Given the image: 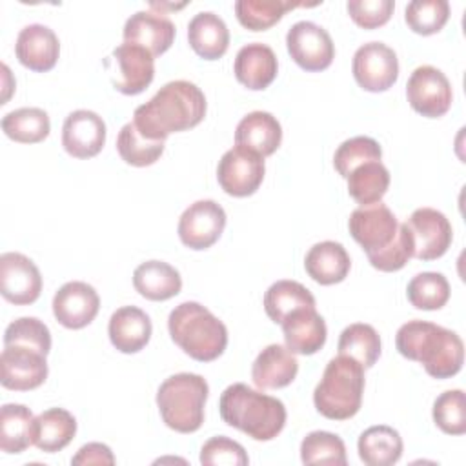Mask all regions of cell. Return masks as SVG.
<instances>
[{
	"label": "cell",
	"instance_id": "1",
	"mask_svg": "<svg viewBox=\"0 0 466 466\" xmlns=\"http://www.w3.org/2000/svg\"><path fill=\"white\" fill-rule=\"evenodd\" d=\"M348 228L355 242L366 251L370 264L379 271H399L413 257V244L406 224H400L382 202L353 209Z\"/></svg>",
	"mask_w": 466,
	"mask_h": 466
},
{
	"label": "cell",
	"instance_id": "2",
	"mask_svg": "<svg viewBox=\"0 0 466 466\" xmlns=\"http://www.w3.org/2000/svg\"><path fill=\"white\" fill-rule=\"evenodd\" d=\"M206 107V96L198 86L189 80H173L138 106L131 122L146 138L166 142L171 133L198 126Z\"/></svg>",
	"mask_w": 466,
	"mask_h": 466
},
{
	"label": "cell",
	"instance_id": "3",
	"mask_svg": "<svg viewBox=\"0 0 466 466\" xmlns=\"http://www.w3.org/2000/svg\"><path fill=\"white\" fill-rule=\"evenodd\" d=\"M395 346L402 357L420 362L433 379L457 375L464 362V344L461 337L428 320H408L402 324L397 331Z\"/></svg>",
	"mask_w": 466,
	"mask_h": 466
},
{
	"label": "cell",
	"instance_id": "4",
	"mask_svg": "<svg viewBox=\"0 0 466 466\" xmlns=\"http://www.w3.org/2000/svg\"><path fill=\"white\" fill-rule=\"evenodd\" d=\"M222 420L255 441L275 439L286 424L282 400L249 388L244 382L228 386L218 402Z\"/></svg>",
	"mask_w": 466,
	"mask_h": 466
},
{
	"label": "cell",
	"instance_id": "5",
	"mask_svg": "<svg viewBox=\"0 0 466 466\" xmlns=\"http://www.w3.org/2000/svg\"><path fill=\"white\" fill-rule=\"evenodd\" d=\"M167 329L173 342L198 362L218 359L228 346V329L224 322L208 308L193 300L178 304L169 313Z\"/></svg>",
	"mask_w": 466,
	"mask_h": 466
},
{
	"label": "cell",
	"instance_id": "6",
	"mask_svg": "<svg viewBox=\"0 0 466 466\" xmlns=\"http://www.w3.org/2000/svg\"><path fill=\"white\" fill-rule=\"evenodd\" d=\"M364 393V368L346 355L331 359L315 386L313 404L320 415L331 420H346L357 415Z\"/></svg>",
	"mask_w": 466,
	"mask_h": 466
},
{
	"label": "cell",
	"instance_id": "7",
	"mask_svg": "<svg viewBox=\"0 0 466 466\" xmlns=\"http://www.w3.org/2000/svg\"><path fill=\"white\" fill-rule=\"evenodd\" d=\"M209 386L197 373H175L157 391V406L167 428L178 433H193L204 422V406Z\"/></svg>",
	"mask_w": 466,
	"mask_h": 466
},
{
	"label": "cell",
	"instance_id": "8",
	"mask_svg": "<svg viewBox=\"0 0 466 466\" xmlns=\"http://www.w3.org/2000/svg\"><path fill=\"white\" fill-rule=\"evenodd\" d=\"M111 84L124 95L142 93L155 76V56L137 44H120L104 62Z\"/></svg>",
	"mask_w": 466,
	"mask_h": 466
},
{
	"label": "cell",
	"instance_id": "9",
	"mask_svg": "<svg viewBox=\"0 0 466 466\" xmlns=\"http://www.w3.org/2000/svg\"><path fill=\"white\" fill-rule=\"evenodd\" d=\"M264 173V157L242 146L228 149L217 166L218 184L231 197L253 195L260 187Z\"/></svg>",
	"mask_w": 466,
	"mask_h": 466
},
{
	"label": "cell",
	"instance_id": "10",
	"mask_svg": "<svg viewBox=\"0 0 466 466\" xmlns=\"http://www.w3.org/2000/svg\"><path fill=\"white\" fill-rule=\"evenodd\" d=\"M406 96L413 111L437 118L448 113L453 93L448 76L433 66H419L408 78Z\"/></svg>",
	"mask_w": 466,
	"mask_h": 466
},
{
	"label": "cell",
	"instance_id": "11",
	"mask_svg": "<svg viewBox=\"0 0 466 466\" xmlns=\"http://www.w3.org/2000/svg\"><path fill=\"white\" fill-rule=\"evenodd\" d=\"M289 56L304 71H322L335 58V46L329 33L315 22L300 20L286 35Z\"/></svg>",
	"mask_w": 466,
	"mask_h": 466
},
{
	"label": "cell",
	"instance_id": "12",
	"mask_svg": "<svg viewBox=\"0 0 466 466\" xmlns=\"http://www.w3.org/2000/svg\"><path fill=\"white\" fill-rule=\"evenodd\" d=\"M351 71L362 89L380 93L397 82L399 60L390 46L382 42H368L355 51Z\"/></svg>",
	"mask_w": 466,
	"mask_h": 466
},
{
	"label": "cell",
	"instance_id": "13",
	"mask_svg": "<svg viewBox=\"0 0 466 466\" xmlns=\"http://www.w3.org/2000/svg\"><path fill=\"white\" fill-rule=\"evenodd\" d=\"M42 351L22 346L4 344L0 355V382L13 391H29L44 384L47 379V362Z\"/></svg>",
	"mask_w": 466,
	"mask_h": 466
},
{
	"label": "cell",
	"instance_id": "14",
	"mask_svg": "<svg viewBox=\"0 0 466 466\" xmlns=\"http://www.w3.org/2000/svg\"><path fill=\"white\" fill-rule=\"evenodd\" d=\"M404 224L411 237L415 258L435 260L448 251L453 231L444 213L433 208H419Z\"/></svg>",
	"mask_w": 466,
	"mask_h": 466
},
{
	"label": "cell",
	"instance_id": "15",
	"mask_svg": "<svg viewBox=\"0 0 466 466\" xmlns=\"http://www.w3.org/2000/svg\"><path fill=\"white\" fill-rule=\"evenodd\" d=\"M226 228V211L215 200L189 204L178 218V237L189 249H208Z\"/></svg>",
	"mask_w": 466,
	"mask_h": 466
},
{
	"label": "cell",
	"instance_id": "16",
	"mask_svg": "<svg viewBox=\"0 0 466 466\" xmlns=\"http://www.w3.org/2000/svg\"><path fill=\"white\" fill-rule=\"evenodd\" d=\"M40 291L42 275L29 257L16 251L0 255V293L7 302L15 306L33 304Z\"/></svg>",
	"mask_w": 466,
	"mask_h": 466
},
{
	"label": "cell",
	"instance_id": "17",
	"mask_svg": "<svg viewBox=\"0 0 466 466\" xmlns=\"http://www.w3.org/2000/svg\"><path fill=\"white\" fill-rule=\"evenodd\" d=\"M98 308L96 289L82 280L66 282L53 297V315L67 329H80L91 324Z\"/></svg>",
	"mask_w": 466,
	"mask_h": 466
},
{
	"label": "cell",
	"instance_id": "18",
	"mask_svg": "<svg viewBox=\"0 0 466 466\" xmlns=\"http://www.w3.org/2000/svg\"><path fill=\"white\" fill-rule=\"evenodd\" d=\"M106 144V122L89 109L69 113L62 126V146L75 158H91L102 151Z\"/></svg>",
	"mask_w": 466,
	"mask_h": 466
},
{
	"label": "cell",
	"instance_id": "19",
	"mask_svg": "<svg viewBox=\"0 0 466 466\" xmlns=\"http://www.w3.org/2000/svg\"><path fill=\"white\" fill-rule=\"evenodd\" d=\"M175 24L157 11H137L124 24V42L147 49L153 56L166 53L175 40Z\"/></svg>",
	"mask_w": 466,
	"mask_h": 466
},
{
	"label": "cell",
	"instance_id": "20",
	"mask_svg": "<svg viewBox=\"0 0 466 466\" xmlns=\"http://www.w3.org/2000/svg\"><path fill=\"white\" fill-rule=\"evenodd\" d=\"M16 58L31 71L46 73L55 67L60 55V42L55 31L42 24L25 25L15 44Z\"/></svg>",
	"mask_w": 466,
	"mask_h": 466
},
{
	"label": "cell",
	"instance_id": "21",
	"mask_svg": "<svg viewBox=\"0 0 466 466\" xmlns=\"http://www.w3.org/2000/svg\"><path fill=\"white\" fill-rule=\"evenodd\" d=\"M280 324L286 348L291 353L313 355L326 344V322L315 308H299L291 311Z\"/></svg>",
	"mask_w": 466,
	"mask_h": 466
},
{
	"label": "cell",
	"instance_id": "22",
	"mask_svg": "<svg viewBox=\"0 0 466 466\" xmlns=\"http://www.w3.org/2000/svg\"><path fill=\"white\" fill-rule=\"evenodd\" d=\"M299 373L295 353L286 346L269 344L255 359L251 366V379L260 390H279L289 386Z\"/></svg>",
	"mask_w": 466,
	"mask_h": 466
},
{
	"label": "cell",
	"instance_id": "23",
	"mask_svg": "<svg viewBox=\"0 0 466 466\" xmlns=\"http://www.w3.org/2000/svg\"><path fill=\"white\" fill-rule=\"evenodd\" d=\"M279 62L273 49L266 44L253 42L238 49L233 64L237 80L248 89H266L277 76Z\"/></svg>",
	"mask_w": 466,
	"mask_h": 466
},
{
	"label": "cell",
	"instance_id": "24",
	"mask_svg": "<svg viewBox=\"0 0 466 466\" xmlns=\"http://www.w3.org/2000/svg\"><path fill=\"white\" fill-rule=\"evenodd\" d=\"M151 320L146 311L137 306L118 308L107 326L111 344L122 353L140 351L151 339Z\"/></svg>",
	"mask_w": 466,
	"mask_h": 466
},
{
	"label": "cell",
	"instance_id": "25",
	"mask_svg": "<svg viewBox=\"0 0 466 466\" xmlns=\"http://www.w3.org/2000/svg\"><path fill=\"white\" fill-rule=\"evenodd\" d=\"M306 273L322 286L342 282L351 268L346 248L335 240H322L309 248L304 258Z\"/></svg>",
	"mask_w": 466,
	"mask_h": 466
},
{
	"label": "cell",
	"instance_id": "26",
	"mask_svg": "<svg viewBox=\"0 0 466 466\" xmlns=\"http://www.w3.org/2000/svg\"><path fill=\"white\" fill-rule=\"evenodd\" d=\"M235 142L260 157H269L282 142V127L271 113L251 111L238 122L235 129Z\"/></svg>",
	"mask_w": 466,
	"mask_h": 466
},
{
	"label": "cell",
	"instance_id": "27",
	"mask_svg": "<svg viewBox=\"0 0 466 466\" xmlns=\"http://www.w3.org/2000/svg\"><path fill=\"white\" fill-rule=\"evenodd\" d=\"M187 42L204 60H217L228 51L229 29L218 15L200 11L187 24Z\"/></svg>",
	"mask_w": 466,
	"mask_h": 466
},
{
	"label": "cell",
	"instance_id": "28",
	"mask_svg": "<svg viewBox=\"0 0 466 466\" xmlns=\"http://www.w3.org/2000/svg\"><path fill=\"white\" fill-rule=\"evenodd\" d=\"M76 433V419L64 408H49L33 420L31 441L46 453L64 450Z\"/></svg>",
	"mask_w": 466,
	"mask_h": 466
},
{
	"label": "cell",
	"instance_id": "29",
	"mask_svg": "<svg viewBox=\"0 0 466 466\" xmlns=\"http://www.w3.org/2000/svg\"><path fill=\"white\" fill-rule=\"evenodd\" d=\"M135 289L147 300H167L180 293V273L164 260H146L133 273Z\"/></svg>",
	"mask_w": 466,
	"mask_h": 466
},
{
	"label": "cell",
	"instance_id": "30",
	"mask_svg": "<svg viewBox=\"0 0 466 466\" xmlns=\"http://www.w3.org/2000/svg\"><path fill=\"white\" fill-rule=\"evenodd\" d=\"M359 457L368 466H391L402 455V439L391 426H370L357 442Z\"/></svg>",
	"mask_w": 466,
	"mask_h": 466
},
{
	"label": "cell",
	"instance_id": "31",
	"mask_svg": "<svg viewBox=\"0 0 466 466\" xmlns=\"http://www.w3.org/2000/svg\"><path fill=\"white\" fill-rule=\"evenodd\" d=\"M299 308H315V297L297 280H277L264 293V309L277 324Z\"/></svg>",
	"mask_w": 466,
	"mask_h": 466
},
{
	"label": "cell",
	"instance_id": "32",
	"mask_svg": "<svg viewBox=\"0 0 466 466\" xmlns=\"http://www.w3.org/2000/svg\"><path fill=\"white\" fill-rule=\"evenodd\" d=\"M348 193L360 206L380 202L390 187V171L380 160L357 166L348 175Z\"/></svg>",
	"mask_w": 466,
	"mask_h": 466
},
{
	"label": "cell",
	"instance_id": "33",
	"mask_svg": "<svg viewBox=\"0 0 466 466\" xmlns=\"http://www.w3.org/2000/svg\"><path fill=\"white\" fill-rule=\"evenodd\" d=\"M33 411L24 404H4L0 410V450L4 453H22L31 441Z\"/></svg>",
	"mask_w": 466,
	"mask_h": 466
},
{
	"label": "cell",
	"instance_id": "34",
	"mask_svg": "<svg viewBox=\"0 0 466 466\" xmlns=\"http://www.w3.org/2000/svg\"><path fill=\"white\" fill-rule=\"evenodd\" d=\"M2 131L15 142L36 144L42 142L49 131V115L40 107H20L2 118Z\"/></svg>",
	"mask_w": 466,
	"mask_h": 466
},
{
	"label": "cell",
	"instance_id": "35",
	"mask_svg": "<svg viewBox=\"0 0 466 466\" xmlns=\"http://www.w3.org/2000/svg\"><path fill=\"white\" fill-rule=\"evenodd\" d=\"M337 350L339 355L355 359L362 368H371L380 357V337L373 326L355 322L342 329Z\"/></svg>",
	"mask_w": 466,
	"mask_h": 466
},
{
	"label": "cell",
	"instance_id": "36",
	"mask_svg": "<svg viewBox=\"0 0 466 466\" xmlns=\"http://www.w3.org/2000/svg\"><path fill=\"white\" fill-rule=\"evenodd\" d=\"M308 5L304 2L291 0H237L235 15L249 31H266L275 25L289 9Z\"/></svg>",
	"mask_w": 466,
	"mask_h": 466
},
{
	"label": "cell",
	"instance_id": "37",
	"mask_svg": "<svg viewBox=\"0 0 466 466\" xmlns=\"http://www.w3.org/2000/svg\"><path fill=\"white\" fill-rule=\"evenodd\" d=\"M164 140L146 138L133 122L122 126L116 137V151L122 160L135 167H146L155 164L164 153Z\"/></svg>",
	"mask_w": 466,
	"mask_h": 466
},
{
	"label": "cell",
	"instance_id": "38",
	"mask_svg": "<svg viewBox=\"0 0 466 466\" xmlns=\"http://www.w3.org/2000/svg\"><path fill=\"white\" fill-rule=\"evenodd\" d=\"M408 300L417 309H441L450 299V284L442 273L424 271L417 273L406 289Z\"/></svg>",
	"mask_w": 466,
	"mask_h": 466
},
{
	"label": "cell",
	"instance_id": "39",
	"mask_svg": "<svg viewBox=\"0 0 466 466\" xmlns=\"http://www.w3.org/2000/svg\"><path fill=\"white\" fill-rule=\"evenodd\" d=\"M300 461L304 464L346 466L344 441L331 431H311L300 442Z\"/></svg>",
	"mask_w": 466,
	"mask_h": 466
},
{
	"label": "cell",
	"instance_id": "40",
	"mask_svg": "<svg viewBox=\"0 0 466 466\" xmlns=\"http://www.w3.org/2000/svg\"><path fill=\"white\" fill-rule=\"evenodd\" d=\"M450 18V4L446 0H413L406 5L404 20L413 33H439Z\"/></svg>",
	"mask_w": 466,
	"mask_h": 466
},
{
	"label": "cell",
	"instance_id": "41",
	"mask_svg": "<svg viewBox=\"0 0 466 466\" xmlns=\"http://www.w3.org/2000/svg\"><path fill=\"white\" fill-rule=\"evenodd\" d=\"M380 158H382V149L377 140L370 137H353L344 140L337 147L333 155V166L340 177L348 178V175L357 166L371 160H380Z\"/></svg>",
	"mask_w": 466,
	"mask_h": 466
},
{
	"label": "cell",
	"instance_id": "42",
	"mask_svg": "<svg viewBox=\"0 0 466 466\" xmlns=\"http://www.w3.org/2000/svg\"><path fill=\"white\" fill-rule=\"evenodd\" d=\"M433 420L448 435L466 433V399L462 390H448L433 402Z\"/></svg>",
	"mask_w": 466,
	"mask_h": 466
},
{
	"label": "cell",
	"instance_id": "43",
	"mask_svg": "<svg viewBox=\"0 0 466 466\" xmlns=\"http://www.w3.org/2000/svg\"><path fill=\"white\" fill-rule=\"evenodd\" d=\"M4 344H22L31 346L44 355L51 350L49 328L36 317H20L13 320L4 333Z\"/></svg>",
	"mask_w": 466,
	"mask_h": 466
},
{
	"label": "cell",
	"instance_id": "44",
	"mask_svg": "<svg viewBox=\"0 0 466 466\" xmlns=\"http://www.w3.org/2000/svg\"><path fill=\"white\" fill-rule=\"evenodd\" d=\"M200 462L209 466H246L249 459L242 444L229 437L217 435L204 442L200 450Z\"/></svg>",
	"mask_w": 466,
	"mask_h": 466
},
{
	"label": "cell",
	"instance_id": "45",
	"mask_svg": "<svg viewBox=\"0 0 466 466\" xmlns=\"http://www.w3.org/2000/svg\"><path fill=\"white\" fill-rule=\"evenodd\" d=\"M351 20L364 27L375 29L384 25L393 15L395 2L393 0H350L346 4Z\"/></svg>",
	"mask_w": 466,
	"mask_h": 466
},
{
	"label": "cell",
	"instance_id": "46",
	"mask_svg": "<svg viewBox=\"0 0 466 466\" xmlns=\"http://www.w3.org/2000/svg\"><path fill=\"white\" fill-rule=\"evenodd\" d=\"M71 464H115V455L107 444L87 442L73 455Z\"/></svg>",
	"mask_w": 466,
	"mask_h": 466
}]
</instances>
